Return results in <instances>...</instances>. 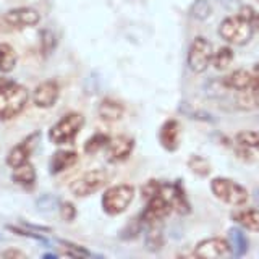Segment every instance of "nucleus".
<instances>
[{"label":"nucleus","mask_w":259,"mask_h":259,"mask_svg":"<svg viewBox=\"0 0 259 259\" xmlns=\"http://www.w3.org/2000/svg\"><path fill=\"white\" fill-rule=\"evenodd\" d=\"M97 113H99V118L102 121H107V123H115V121L121 120L125 115V105L115 101V99H104L99 107H97Z\"/></svg>","instance_id":"16"},{"label":"nucleus","mask_w":259,"mask_h":259,"mask_svg":"<svg viewBox=\"0 0 259 259\" xmlns=\"http://www.w3.org/2000/svg\"><path fill=\"white\" fill-rule=\"evenodd\" d=\"M254 31L249 26V23L243 18L241 15H235L225 18L221 26H219V36H221L225 42L233 46H245L248 44L251 37H253Z\"/></svg>","instance_id":"4"},{"label":"nucleus","mask_w":259,"mask_h":259,"mask_svg":"<svg viewBox=\"0 0 259 259\" xmlns=\"http://www.w3.org/2000/svg\"><path fill=\"white\" fill-rule=\"evenodd\" d=\"M210 191H212V194L217 199H221L225 204H230L235 207L243 206L249 198L245 186H241L240 183L224 177H217L210 182Z\"/></svg>","instance_id":"5"},{"label":"nucleus","mask_w":259,"mask_h":259,"mask_svg":"<svg viewBox=\"0 0 259 259\" xmlns=\"http://www.w3.org/2000/svg\"><path fill=\"white\" fill-rule=\"evenodd\" d=\"M135 149V140L125 135H118L110 138V141L105 146V156L109 162H123L130 157V154Z\"/></svg>","instance_id":"12"},{"label":"nucleus","mask_w":259,"mask_h":259,"mask_svg":"<svg viewBox=\"0 0 259 259\" xmlns=\"http://www.w3.org/2000/svg\"><path fill=\"white\" fill-rule=\"evenodd\" d=\"M12 178L16 185L21 186V188L31 190L32 186L36 185V170L32 167L31 162H26V164H21L13 168Z\"/></svg>","instance_id":"20"},{"label":"nucleus","mask_w":259,"mask_h":259,"mask_svg":"<svg viewBox=\"0 0 259 259\" xmlns=\"http://www.w3.org/2000/svg\"><path fill=\"white\" fill-rule=\"evenodd\" d=\"M229 245H230V249H232V254L233 256H245L246 251H248V238L246 235L243 233V230L237 229V227H233V229L229 230Z\"/></svg>","instance_id":"21"},{"label":"nucleus","mask_w":259,"mask_h":259,"mask_svg":"<svg viewBox=\"0 0 259 259\" xmlns=\"http://www.w3.org/2000/svg\"><path fill=\"white\" fill-rule=\"evenodd\" d=\"M188 167L193 174H196L198 177H207L210 174V164L209 160L201 157V156H191L188 159Z\"/></svg>","instance_id":"26"},{"label":"nucleus","mask_w":259,"mask_h":259,"mask_svg":"<svg viewBox=\"0 0 259 259\" xmlns=\"http://www.w3.org/2000/svg\"><path fill=\"white\" fill-rule=\"evenodd\" d=\"M109 175L105 170L102 168H96V170H89L84 172L83 175H79L78 178L71 182L70 185V191L71 194H75L76 198H86L91 196L96 191H99L104 188V185L107 183Z\"/></svg>","instance_id":"6"},{"label":"nucleus","mask_w":259,"mask_h":259,"mask_svg":"<svg viewBox=\"0 0 259 259\" xmlns=\"http://www.w3.org/2000/svg\"><path fill=\"white\" fill-rule=\"evenodd\" d=\"M84 126V117L78 112H70L63 115L49 132V140L57 146L70 144Z\"/></svg>","instance_id":"3"},{"label":"nucleus","mask_w":259,"mask_h":259,"mask_svg":"<svg viewBox=\"0 0 259 259\" xmlns=\"http://www.w3.org/2000/svg\"><path fill=\"white\" fill-rule=\"evenodd\" d=\"M160 146L168 152H174L180 148V123L177 120L170 118L160 126L159 132Z\"/></svg>","instance_id":"15"},{"label":"nucleus","mask_w":259,"mask_h":259,"mask_svg":"<svg viewBox=\"0 0 259 259\" xmlns=\"http://www.w3.org/2000/svg\"><path fill=\"white\" fill-rule=\"evenodd\" d=\"M160 182L157 180H148L144 185H143V188H141V193H143V196L146 199H149L152 196H156V194L160 193Z\"/></svg>","instance_id":"35"},{"label":"nucleus","mask_w":259,"mask_h":259,"mask_svg":"<svg viewBox=\"0 0 259 259\" xmlns=\"http://www.w3.org/2000/svg\"><path fill=\"white\" fill-rule=\"evenodd\" d=\"M16 57L15 49L7 44V42H0V71L2 73H10L16 67Z\"/></svg>","instance_id":"23"},{"label":"nucleus","mask_w":259,"mask_h":259,"mask_svg":"<svg viewBox=\"0 0 259 259\" xmlns=\"http://www.w3.org/2000/svg\"><path fill=\"white\" fill-rule=\"evenodd\" d=\"M39 133H34V135H31L28 136L26 140L21 141L20 144H16L15 148L10 149V152H8V156H7V165L8 167H18L21 164H26V162H29V156H31V152L32 149H34V146H36V141L39 140Z\"/></svg>","instance_id":"14"},{"label":"nucleus","mask_w":259,"mask_h":259,"mask_svg":"<svg viewBox=\"0 0 259 259\" xmlns=\"http://www.w3.org/2000/svg\"><path fill=\"white\" fill-rule=\"evenodd\" d=\"M55 36L52 31L49 29H44L42 32H40V46H42V52L44 54H49L52 52V49L55 47Z\"/></svg>","instance_id":"33"},{"label":"nucleus","mask_w":259,"mask_h":259,"mask_svg":"<svg viewBox=\"0 0 259 259\" xmlns=\"http://www.w3.org/2000/svg\"><path fill=\"white\" fill-rule=\"evenodd\" d=\"M172 210H174V207L168 202V199L162 193H159V194H156V196L148 199L144 209L140 214V219L143 221L144 225L154 227V225H159L164 219H167Z\"/></svg>","instance_id":"8"},{"label":"nucleus","mask_w":259,"mask_h":259,"mask_svg":"<svg viewBox=\"0 0 259 259\" xmlns=\"http://www.w3.org/2000/svg\"><path fill=\"white\" fill-rule=\"evenodd\" d=\"M143 221L140 219V215L138 217H135V219H132V222H130L123 230H121V238H125V240H132V238H135V237H138L140 235V232H141V229H143Z\"/></svg>","instance_id":"31"},{"label":"nucleus","mask_w":259,"mask_h":259,"mask_svg":"<svg viewBox=\"0 0 259 259\" xmlns=\"http://www.w3.org/2000/svg\"><path fill=\"white\" fill-rule=\"evenodd\" d=\"M28 101L29 93L24 86L13 81H0V121L18 117Z\"/></svg>","instance_id":"1"},{"label":"nucleus","mask_w":259,"mask_h":259,"mask_svg":"<svg viewBox=\"0 0 259 259\" xmlns=\"http://www.w3.org/2000/svg\"><path fill=\"white\" fill-rule=\"evenodd\" d=\"M60 217L63 219L65 222H73L75 221V217H76V207L71 204V202L68 201H65V202H60Z\"/></svg>","instance_id":"34"},{"label":"nucleus","mask_w":259,"mask_h":259,"mask_svg":"<svg viewBox=\"0 0 259 259\" xmlns=\"http://www.w3.org/2000/svg\"><path fill=\"white\" fill-rule=\"evenodd\" d=\"M238 15H241L243 18H245L249 23V26L253 28V31L259 34V12L257 10H254V8L249 7V5H243L240 8Z\"/></svg>","instance_id":"29"},{"label":"nucleus","mask_w":259,"mask_h":259,"mask_svg":"<svg viewBox=\"0 0 259 259\" xmlns=\"http://www.w3.org/2000/svg\"><path fill=\"white\" fill-rule=\"evenodd\" d=\"M59 96H60L59 83L54 79H49L36 86L34 93H32V102L39 109H51L59 101Z\"/></svg>","instance_id":"11"},{"label":"nucleus","mask_w":259,"mask_h":259,"mask_svg":"<svg viewBox=\"0 0 259 259\" xmlns=\"http://www.w3.org/2000/svg\"><path fill=\"white\" fill-rule=\"evenodd\" d=\"M78 162V154L75 151H68V149H62L54 152V156L49 162V168H51L52 175H59L65 170L71 168Z\"/></svg>","instance_id":"17"},{"label":"nucleus","mask_w":259,"mask_h":259,"mask_svg":"<svg viewBox=\"0 0 259 259\" xmlns=\"http://www.w3.org/2000/svg\"><path fill=\"white\" fill-rule=\"evenodd\" d=\"M60 246L63 248V254L65 256H70V257H86V256H91L88 249H84L83 246L79 245H73L70 241H63L60 240Z\"/></svg>","instance_id":"30"},{"label":"nucleus","mask_w":259,"mask_h":259,"mask_svg":"<svg viewBox=\"0 0 259 259\" xmlns=\"http://www.w3.org/2000/svg\"><path fill=\"white\" fill-rule=\"evenodd\" d=\"M253 75H254V81H253V89L259 94V63L256 65V68L253 71Z\"/></svg>","instance_id":"37"},{"label":"nucleus","mask_w":259,"mask_h":259,"mask_svg":"<svg viewBox=\"0 0 259 259\" xmlns=\"http://www.w3.org/2000/svg\"><path fill=\"white\" fill-rule=\"evenodd\" d=\"M160 193L168 199V202L172 204L174 210H177L178 214H188L191 210V204L188 198H186V193L183 190V186L180 182L177 183H162L160 185Z\"/></svg>","instance_id":"13"},{"label":"nucleus","mask_w":259,"mask_h":259,"mask_svg":"<svg viewBox=\"0 0 259 259\" xmlns=\"http://www.w3.org/2000/svg\"><path fill=\"white\" fill-rule=\"evenodd\" d=\"M146 248L149 251H159L162 246H164V235L160 233V230L157 229V225L151 227V230L146 233Z\"/></svg>","instance_id":"27"},{"label":"nucleus","mask_w":259,"mask_h":259,"mask_svg":"<svg viewBox=\"0 0 259 259\" xmlns=\"http://www.w3.org/2000/svg\"><path fill=\"white\" fill-rule=\"evenodd\" d=\"M232 219L243 229L259 232V209H237L232 212Z\"/></svg>","instance_id":"19"},{"label":"nucleus","mask_w":259,"mask_h":259,"mask_svg":"<svg viewBox=\"0 0 259 259\" xmlns=\"http://www.w3.org/2000/svg\"><path fill=\"white\" fill-rule=\"evenodd\" d=\"M235 105L241 110H254L259 107V94L253 88L245 89V91H237Z\"/></svg>","instance_id":"22"},{"label":"nucleus","mask_w":259,"mask_h":259,"mask_svg":"<svg viewBox=\"0 0 259 259\" xmlns=\"http://www.w3.org/2000/svg\"><path fill=\"white\" fill-rule=\"evenodd\" d=\"M232 254V249L229 245V240L212 237L199 241L194 246V256L202 257V259H219V257H227Z\"/></svg>","instance_id":"10"},{"label":"nucleus","mask_w":259,"mask_h":259,"mask_svg":"<svg viewBox=\"0 0 259 259\" xmlns=\"http://www.w3.org/2000/svg\"><path fill=\"white\" fill-rule=\"evenodd\" d=\"M227 89H233V91H245V89L253 88L254 75L248 70H235L229 76L222 78Z\"/></svg>","instance_id":"18"},{"label":"nucleus","mask_w":259,"mask_h":259,"mask_svg":"<svg viewBox=\"0 0 259 259\" xmlns=\"http://www.w3.org/2000/svg\"><path fill=\"white\" fill-rule=\"evenodd\" d=\"M135 186L128 183H120L105 190L102 194V210L107 215H120L130 207L135 199Z\"/></svg>","instance_id":"2"},{"label":"nucleus","mask_w":259,"mask_h":259,"mask_svg":"<svg viewBox=\"0 0 259 259\" xmlns=\"http://www.w3.org/2000/svg\"><path fill=\"white\" fill-rule=\"evenodd\" d=\"M233 62V51L230 47H221L212 57V65L217 70L229 68V65Z\"/></svg>","instance_id":"25"},{"label":"nucleus","mask_w":259,"mask_h":259,"mask_svg":"<svg viewBox=\"0 0 259 259\" xmlns=\"http://www.w3.org/2000/svg\"><path fill=\"white\" fill-rule=\"evenodd\" d=\"M4 23L12 29H24V28H32L39 24L40 21V13L31 7H18L12 8L2 16Z\"/></svg>","instance_id":"9"},{"label":"nucleus","mask_w":259,"mask_h":259,"mask_svg":"<svg viewBox=\"0 0 259 259\" xmlns=\"http://www.w3.org/2000/svg\"><path fill=\"white\" fill-rule=\"evenodd\" d=\"M110 141V136L105 133H96L84 143V152L86 154H96L104 149L107 143Z\"/></svg>","instance_id":"24"},{"label":"nucleus","mask_w":259,"mask_h":259,"mask_svg":"<svg viewBox=\"0 0 259 259\" xmlns=\"http://www.w3.org/2000/svg\"><path fill=\"white\" fill-rule=\"evenodd\" d=\"M212 44L204 36H196L188 51V68L193 73H204L212 63Z\"/></svg>","instance_id":"7"},{"label":"nucleus","mask_w":259,"mask_h":259,"mask_svg":"<svg viewBox=\"0 0 259 259\" xmlns=\"http://www.w3.org/2000/svg\"><path fill=\"white\" fill-rule=\"evenodd\" d=\"M210 15V5L207 0H196L191 7V16L196 20H206Z\"/></svg>","instance_id":"32"},{"label":"nucleus","mask_w":259,"mask_h":259,"mask_svg":"<svg viewBox=\"0 0 259 259\" xmlns=\"http://www.w3.org/2000/svg\"><path fill=\"white\" fill-rule=\"evenodd\" d=\"M0 257H8V259L18 257V259H21V257H26V254L21 253V251H18V249H7V251H4V253H0Z\"/></svg>","instance_id":"36"},{"label":"nucleus","mask_w":259,"mask_h":259,"mask_svg":"<svg viewBox=\"0 0 259 259\" xmlns=\"http://www.w3.org/2000/svg\"><path fill=\"white\" fill-rule=\"evenodd\" d=\"M237 144L248 149H257L259 151V133L257 132H241L237 135Z\"/></svg>","instance_id":"28"}]
</instances>
